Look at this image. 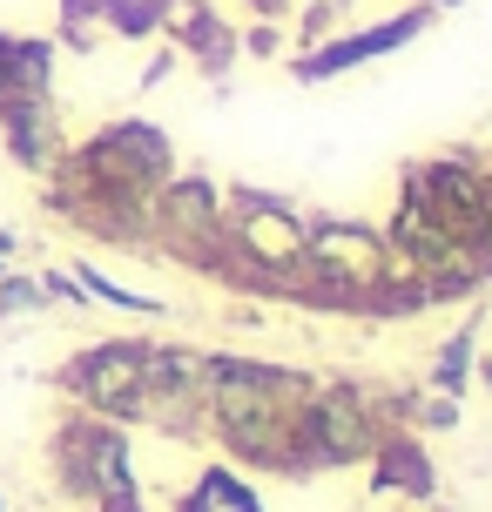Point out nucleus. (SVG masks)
<instances>
[{
    "mask_svg": "<svg viewBox=\"0 0 492 512\" xmlns=\"http://www.w3.org/2000/svg\"><path fill=\"white\" fill-rule=\"evenodd\" d=\"M142 351L149 344H95V351H81L75 364H61V391H75L88 411H142Z\"/></svg>",
    "mask_w": 492,
    "mask_h": 512,
    "instance_id": "nucleus-1",
    "label": "nucleus"
},
{
    "mask_svg": "<svg viewBox=\"0 0 492 512\" xmlns=\"http://www.w3.org/2000/svg\"><path fill=\"white\" fill-rule=\"evenodd\" d=\"M405 203H418L452 243H479V236H486V189H479L466 169H452V162L418 169L412 189H405Z\"/></svg>",
    "mask_w": 492,
    "mask_h": 512,
    "instance_id": "nucleus-2",
    "label": "nucleus"
},
{
    "mask_svg": "<svg viewBox=\"0 0 492 512\" xmlns=\"http://www.w3.org/2000/svg\"><path fill=\"white\" fill-rule=\"evenodd\" d=\"M425 21H432V7H405V14H391V21L364 27V34H344V41H331V48L304 54V61H297V75L317 81V75H337V68H358V61H378V54L418 41V34H425Z\"/></svg>",
    "mask_w": 492,
    "mask_h": 512,
    "instance_id": "nucleus-3",
    "label": "nucleus"
},
{
    "mask_svg": "<svg viewBox=\"0 0 492 512\" xmlns=\"http://www.w3.org/2000/svg\"><path fill=\"white\" fill-rule=\"evenodd\" d=\"M304 250H311V263L324 270V283H337L344 297H358V290H371V283L385 277V243H371V236L351 230V223H344V230H337V223L317 230Z\"/></svg>",
    "mask_w": 492,
    "mask_h": 512,
    "instance_id": "nucleus-4",
    "label": "nucleus"
},
{
    "mask_svg": "<svg viewBox=\"0 0 492 512\" xmlns=\"http://www.w3.org/2000/svg\"><path fill=\"white\" fill-rule=\"evenodd\" d=\"M0 135H7V155L34 176L61 162V122H54L48 95H7L0 102Z\"/></svg>",
    "mask_w": 492,
    "mask_h": 512,
    "instance_id": "nucleus-5",
    "label": "nucleus"
},
{
    "mask_svg": "<svg viewBox=\"0 0 492 512\" xmlns=\"http://www.w3.org/2000/svg\"><path fill=\"white\" fill-rule=\"evenodd\" d=\"M236 243H243V256H257V263H297L304 256L297 216L284 203H270V196H250V189H236Z\"/></svg>",
    "mask_w": 492,
    "mask_h": 512,
    "instance_id": "nucleus-6",
    "label": "nucleus"
},
{
    "mask_svg": "<svg viewBox=\"0 0 492 512\" xmlns=\"http://www.w3.org/2000/svg\"><path fill=\"white\" fill-rule=\"evenodd\" d=\"M311 452L331 459V465L371 452V425H364V405L351 398V391H324V398L311 405Z\"/></svg>",
    "mask_w": 492,
    "mask_h": 512,
    "instance_id": "nucleus-7",
    "label": "nucleus"
},
{
    "mask_svg": "<svg viewBox=\"0 0 492 512\" xmlns=\"http://www.w3.org/2000/svg\"><path fill=\"white\" fill-rule=\"evenodd\" d=\"M48 81H54V41L0 27V102L7 95H48Z\"/></svg>",
    "mask_w": 492,
    "mask_h": 512,
    "instance_id": "nucleus-8",
    "label": "nucleus"
},
{
    "mask_svg": "<svg viewBox=\"0 0 492 512\" xmlns=\"http://www.w3.org/2000/svg\"><path fill=\"white\" fill-rule=\"evenodd\" d=\"M162 223H169V236H182V243H209V236H216L209 182H176V189L162 196Z\"/></svg>",
    "mask_w": 492,
    "mask_h": 512,
    "instance_id": "nucleus-9",
    "label": "nucleus"
},
{
    "mask_svg": "<svg viewBox=\"0 0 492 512\" xmlns=\"http://www.w3.org/2000/svg\"><path fill=\"white\" fill-rule=\"evenodd\" d=\"M169 14H176V0H95V21L115 27V34H129V41L156 34Z\"/></svg>",
    "mask_w": 492,
    "mask_h": 512,
    "instance_id": "nucleus-10",
    "label": "nucleus"
},
{
    "mask_svg": "<svg viewBox=\"0 0 492 512\" xmlns=\"http://www.w3.org/2000/svg\"><path fill=\"white\" fill-rule=\"evenodd\" d=\"M182 512H263V506H257V492H250V486H236V472L216 465V472L196 479V492L182 499Z\"/></svg>",
    "mask_w": 492,
    "mask_h": 512,
    "instance_id": "nucleus-11",
    "label": "nucleus"
},
{
    "mask_svg": "<svg viewBox=\"0 0 492 512\" xmlns=\"http://www.w3.org/2000/svg\"><path fill=\"white\" fill-rule=\"evenodd\" d=\"M385 486H405V492H432V472L418 459V445H385Z\"/></svg>",
    "mask_w": 492,
    "mask_h": 512,
    "instance_id": "nucleus-12",
    "label": "nucleus"
},
{
    "mask_svg": "<svg viewBox=\"0 0 492 512\" xmlns=\"http://www.w3.org/2000/svg\"><path fill=\"white\" fill-rule=\"evenodd\" d=\"M41 277H14V270H0V317H14V310H41Z\"/></svg>",
    "mask_w": 492,
    "mask_h": 512,
    "instance_id": "nucleus-13",
    "label": "nucleus"
},
{
    "mask_svg": "<svg viewBox=\"0 0 492 512\" xmlns=\"http://www.w3.org/2000/svg\"><path fill=\"white\" fill-rule=\"evenodd\" d=\"M466 337H459V344H445V358H439V384H452V391H459V378H466Z\"/></svg>",
    "mask_w": 492,
    "mask_h": 512,
    "instance_id": "nucleus-14",
    "label": "nucleus"
},
{
    "mask_svg": "<svg viewBox=\"0 0 492 512\" xmlns=\"http://www.w3.org/2000/svg\"><path fill=\"white\" fill-rule=\"evenodd\" d=\"M41 297H61V304H81V283L68 277V270H48V277H41Z\"/></svg>",
    "mask_w": 492,
    "mask_h": 512,
    "instance_id": "nucleus-15",
    "label": "nucleus"
},
{
    "mask_svg": "<svg viewBox=\"0 0 492 512\" xmlns=\"http://www.w3.org/2000/svg\"><path fill=\"white\" fill-rule=\"evenodd\" d=\"M257 7H263V14H277V7H284V0H257Z\"/></svg>",
    "mask_w": 492,
    "mask_h": 512,
    "instance_id": "nucleus-16",
    "label": "nucleus"
},
{
    "mask_svg": "<svg viewBox=\"0 0 492 512\" xmlns=\"http://www.w3.org/2000/svg\"><path fill=\"white\" fill-rule=\"evenodd\" d=\"M432 7H445V0H432Z\"/></svg>",
    "mask_w": 492,
    "mask_h": 512,
    "instance_id": "nucleus-17",
    "label": "nucleus"
},
{
    "mask_svg": "<svg viewBox=\"0 0 492 512\" xmlns=\"http://www.w3.org/2000/svg\"><path fill=\"white\" fill-rule=\"evenodd\" d=\"M0 270H7V263H0Z\"/></svg>",
    "mask_w": 492,
    "mask_h": 512,
    "instance_id": "nucleus-18",
    "label": "nucleus"
},
{
    "mask_svg": "<svg viewBox=\"0 0 492 512\" xmlns=\"http://www.w3.org/2000/svg\"><path fill=\"white\" fill-rule=\"evenodd\" d=\"M0 512H7V506H0Z\"/></svg>",
    "mask_w": 492,
    "mask_h": 512,
    "instance_id": "nucleus-19",
    "label": "nucleus"
}]
</instances>
